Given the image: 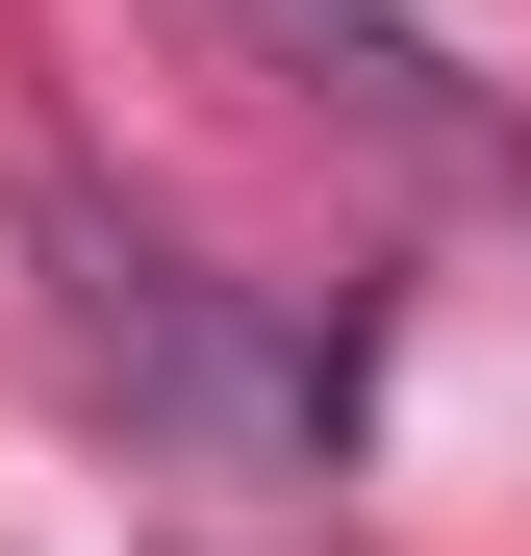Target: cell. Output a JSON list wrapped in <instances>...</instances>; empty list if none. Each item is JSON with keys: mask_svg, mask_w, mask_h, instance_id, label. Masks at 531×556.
Segmentation results:
<instances>
[{"mask_svg": "<svg viewBox=\"0 0 531 556\" xmlns=\"http://www.w3.org/2000/svg\"><path fill=\"white\" fill-rule=\"evenodd\" d=\"M228 26H253V51H304V76H329L354 127H405V152H456V177H531V152H506V127L456 102V76H430V51L380 26V0H228Z\"/></svg>", "mask_w": 531, "mask_h": 556, "instance_id": "obj_1", "label": "cell"}]
</instances>
